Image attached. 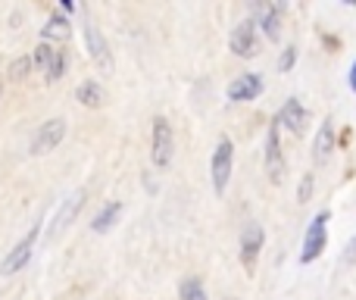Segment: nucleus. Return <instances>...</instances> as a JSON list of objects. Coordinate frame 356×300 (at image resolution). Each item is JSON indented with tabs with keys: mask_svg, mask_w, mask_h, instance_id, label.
Segmentation results:
<instances>
[{
	"mask_svg": "<svg viewBox=\"0 0 356 300\" xmlns=\"http://www.w3.org/2000/svg\"><path fill=\"white\" fill-rule=\"evenodd\" d=\"M172 125H169L166 116H156L154 119V138H150V159H154L156 169H166L172 163Z\"/></svg>",
	"mask_w": 356,
	"mask_h": 300,
	"instance_id": "3",
	"label": "nucleus"
},
{
	"mask_svg": "<svg viewBox=\"0 0 356 300\" xmlns=\"http://www.w3.org/2000/svg\"><path fill=\"white\" fill-rule=\"evenodd\" d=\"M332 150H334V123H332V119H325V123L319 125V132H316L313 159H316V163H328Z\"/></svg>",
	"mask_w": 356,
	"mask_h": 300,
	"instance_id": "15",
	"label": "nucleus"
},
{
	"mask_svg": "<svg viewBox=\"0 0 356 300\" xmlns=\"http://www.w3.org/2000/svg\"><path fill=\"white\" fill-rule=\"evenodd\" d=\"M66 138V119H47V123L41 125V129L35 132V138H31V153L35 157H41V153H50L56 148V144Z\"/></svg>",
	"mask_w": 356,
	"mask_h": 300,
	"instance_id": "8",
	"label": "nucleus"
},
{
	"mask_svg": "<svg viewBox=\"0 0 356 300\" xmlns=\"http://www.w3.org/2000/svg\"><path fill=\"white\" fill-rule=\"evenodd\" d=\"M85 44H88V56H91L94 66H97L100 72H113V50H110V44H106L104 31L94 22H85Z\"/></svg>",
	"mask_w": 356,
	"mask_h": 300,
	"instance_id": "6",
	"label": "nucleus"
},
{
	"mask_svg": "<svg viewBox=\"0 0 356 300\" xmlns=\"http://www.w3.org/2000/svg\"><path fill=\"white\" fill-rule=\"evenodd\" d=\"M85 191H75L72 197H69L66 203H63L60 207V213L54 216V222H50V228H47V238H56V235L63 232V228L69 226V222H75V216H79V210L85 207Z\"/></svg>",
	"mask_w": 356,
	"mask_h": 300,
	"instance_id": "13",
	"label": "nucleus"
},
{
	"mask_svg": "<svg viewBox=\"0 0 356 300\" xmlns=\"http://www.w3.org/2000/svg\"><path fill=\"white\" fill-rule=\"evenodd\" d=\"M297 63V47H288L282 54V60H278V69H282V72H291V66H294Z\"/></svg>",
	"mask_w": 356,
	"mask_h": 300,
	"instance_id": "23",
	"label": "nucleus"
},
{
	"mask_svg": "<svg viewBox=\"0 0 356 300\" xmlns=\"http://www.w3.org/2000/svg\"><path fill=\"white\" fill-rule=\"evenodd\" d=\"M313 188H316V175H313V172H307V175L300 178V188H297V200L309 203V200H313Z\"/></svg>",
	"mask_w": 356,
	"mask_h": 300,
	"instance_id": "22",
	"label": "nucleus"
},
{
	"mask_svg": "<svg viewBox=\"0 0 356 300\" xmlns=\"http://www.w3.org/2000/svg\"><path fill=\"white\" fill-rule=\"evenodd\" d=\"M75 100H79L81 106H88V110H97V106L106 104V91H104V85H100V81L88 79V81H81V85H79Z\"/></svg>",
	"mask_w": 356,
	"mask_h": 300,
	"instance_id": "16",
	"label": "nucleus"
},
{
	"mask_svg": "<svg viewBox=\"0 0 356 300\" xmlns=\"http://www.w3.org/2000/svg\"><path fill=\"white\" fill-rule=\"evenodd\" d=\"M178 294H181V300H209L207 291H203V285L197 282V278H184V282H181V291H178Z\"/></svg>",
	"mask_w": 356,
	"mask_h": 300,
	"instance_id": "19",
	"label": "nucleus"
},
{
	"mask_svg": "<svg viewBox=\"0 0 356 300\" xmlns=\"http://www.w3.org/2000/svg\"><path fill=\"white\" fill-rule=\"evenodd\" d=\"M282 125L272 123L269 132H266V175H269L272 184H282L284 175H288V163H284V153H282Z\"/></svg>",
	"mask_w": 356,
	"mask_h": 300,
	"instance_id": "2",
	"label": "nucleus"
},
{
	"mask_svg": "<svg viewBox=\"0 0 356 300\" xmlns=\"http://www.w3.org/2000/svg\"><path fill=\"white\" fill-rule=\"evenodd\" d=\"M350 88H353V91H356V63H353V66H350Z\"/></svg>",
	"mask_w": 356,
	"mask_h": 300,
	"instance_id": "25",
	"label": "nucleus"
},
{
	"mask_svg": "<svg viewBox=\"0 0 356 300\" xmlns=\"http://www.w3.org/2000/svg\"><path fill=\"white\" fill-rule=\"evenodd\" d=\"M232 159H234V144L228 135L219 138L213 150V163H209V175H213V191L216 194H225L228 178H232Z\"/></svg>",
	"mask_w": 356,
	"mask_h": 300,
	"instance_id": "1",
	"label": "nucleus"
},
{
	"mask_svg": "<svg viewBox=\"0 0 356 300\" xmlns=\"http://www.w3.org/2000/svg\"><path fill=\"white\" fill-rule=\"evenodd\" d=\"M266 244V232L259 222H250V226L244 228V235H241V263H244V269H257V260H259V251H263Z\"/></svg>",
	"mask_w": 356,
	"mask_h": 300,
	"instance_id": "10",
	"label": "nucleus"
},
{
	"mask_svg": "<svg viewBox=\"0 0 356 300\" xmlns=\"http://www.w3.org/2000/svg\"><path fill=\"white\" fill-rule=\"evenodd\" d=\"M282 129H288L291 135H303L307 132V123H309V113H307V106L300 104L297 97H291L288 104L282 106V113H278V119H275Z\"/></svg>",
	"mask_w": 356,
	"mask_h": 300,
	"instance_id": "12",
	"label": "nucleus"
},
{
	"mask_svg": "<svg viewBox=\"0 0 356 300\" xmlns=\"http://www.w3.org/2000/svg\"><path fill=\"white\" fill-rule=\"evenodd\" d=\"M54 54H56V44H38L35 47V66L41 69L44 75H47V69H50V63H54Z\"/></svg>",
	"mask_w": 356,
	"mask_h": 300,
	"instance_id": "18",
	"label": "nucleus"
},
{
	"mask_svg": "<svg viewBox=\"0 0 356 300\" xmlns=\"http://www.w3.org/2000/svg\"><path fill=\"white\" fill-rule=\"evenodd\" d=\"M263 94V79L257 72H244L228 85V100L232 104H247V100H257Z\"/></svg>",
	"mask_w": 356,
	"mask_h": 300,
	"instance_id": "11",
	"label": "nucleus"
},
{
	"mask_svg": "<svg viewBox=\"0 0 356 300\" xmlns=\"http://www.w3.org/2000/svg\"><path fill=\"white\" fill-rule=\"evenodd\" d=\"M38 235H41V226H31V232L25 235L16 247H13V251L6 253V260L0 263V276H13V272H19L25 263H29V260H31V247H35Z\"/></svg>",
	"mask_w": 356,
	"mask_h": 300,
	"instance_id": "9",
	"label": "nucleus"
},
{
	"mask_svg": "<svg viewBox=\"0 0 356 300\" xmlns=\"http://www.w3.org/2000/svg\"><path fill=\"white\" fill-rule=\"evenodd\" d=\"M228 47H232L234 56H244V60H253L259 56V31L253 19H244V22L234 25L232 38H228Z\"/></svg>",
	"mask_w": 356,
	"mask_h": 300,
	"instance_id": "4",
	"label": "nucleus"
},
{
	"mask_svg": "<svg viewBox=\"0 0 356 300\" xmlns=\"http://www.w3.org/2000/svg\"><path fill=\"white\" fill-rule=\"evenodd\" d=\"M119 216H122V203H119V200H110V203H106L104 210H100L97 216H94L91 228H94V232H97V235L110 232V228L116 226V219H119Z\"/></svg>",
	"mask_w": 356,
	"mask_h": 300,
	"instance_id": "17",
	"label": "nucleus"
},
{
	"mask_svg": "<svg viewBox=\"0 0 356 300\" xmlns=\"http://www.w3.org/2000/svg\"><path fill=\"white\" fill-rule=\"evenodd\" d=\"M63 72H66V50L56 47L54 63H50V69H47V81H60V79H63Z\"/></svg>",
	"mask_w": 356,
	"mask_h": 300,
	"instance_id": "21",
	"label": "nucleus"
},
{
	"mask_svg": "<svg viewBox=\"0 0 356 300\" xmlns=\"http://www.w3.org/2000/svg\"><path fill=\"white\" fill-rule=\"evenodd\" d=\"M69 31H72L69 19H66V16H60V13H54V16L47 19V25L41 29V41H44V44H56V47H63V44L69 41Z\"/></svg>",
	"mask_w": 356,
	"mask_h": 300,
	"instance_id": "14",
	"label": "nucleus"
},
{
	"mask_svg": "<svg viewBox=\"0 0 356 300\" xmlns=\"http://www.w3.org/2000/svg\"><path fill=\"white\" fill-rule=\"evenodd\" d=\"M31 66H35V56H19V60H13V66H10V79H13V81L29 79Z\"/></svg>",
	"mask_w": 356,
	"mask_h": 300,
	"instance_id": "20",
	"label": "nucleus"
},
{
	"mask_svg": "<svg viewBox=\"0 0 356 300\" xmlns=\"http://www.w3.org/2000/svg\"><path fill=\"white\" fill-rule=\"evenodd\" d=\"M325 226H328V213L313 216V222H309V228H307V238H303L300 263H313V260H319V257H322V251H325V244H328V232H325Z\"/></svg>",
	"mask_w": 356,
	"mask_h": 300,
	"instance_id": "5",
	"label": "nucleus"
},
{
	"mask_svg": "<svg viewBox=\"0 0 356 300\" xmlns=\"http://www.w3.org/2000/svg\"><path fill=\"white\" fill-rule=\"evenodd\" d=\"M282 13H284V6L282 3H253V22L263 29V35L269 38V41H278L282 38Z\"/></svg>",
	"mask_w": 356,
	"mask_h": 300,
	"instance_id": "7",
	"label": "nucleus"
},
{
	"mask_svg": "<svg viewBox=\"0 0 356 300\" xmlns=\"http://www.w3.org/2000/svg\"><path fill=\"white\" fill-rule=\"evenodd\" d=\"M344 263H356V238L347 244V253H344Z\"/></svg>",
	"mask_w": 356,
	"mask_h": 300,
	"instance_id": "24",
	"label": "nucleus"
}]
</instances>
